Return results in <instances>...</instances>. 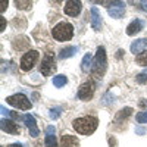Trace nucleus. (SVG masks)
<instances>
[{
    "label": "nucleus",
    "mask_w": 147,
    "mask_h": 147,
    "mask_svg": "<svg viewBox=\"0 0 147 147\" xmlns=\"http://www.w3.org/2000/svg\"><path fill=\"white\" fill-rule=\"evenodd\" d=\"M78 52V47L75 46H69V47H65L59 52V59H68V57H72Z\"/></svg>",
    "instance_id": "dca6fc26"
},
{
    "label": "nucleus",
    "mask_w": 147,
    "mask_h": 147,
    "mask_svg": "<svg viewBox=\"0 0 147 147\" xmlns=\"http://www.w3.org/2000/svg\"><path fill=\"white\" fill-rule=\"evenodd\" d=\"M15 3H16V7L21 9V10H27L31 7L32 5V0H15Z\"/></svg>",
    "instance_id": "412c9836"
},
{
    "label": "nucleus",
    "mask_w": 147,
    "mask_h": 147,
    "mask_svg": "<svg viewBox=\"0 0 147 147\" xmlns=\"http://www.w3.org/2000/svg\"><path fill=\"white\" fill-rule=\"evenodd\" d=\"M131 113H132V109H131V107H125V109H122V110H119V113H118L116 119H122V118H128V116H129Z\"/></svg>",
    "instance_id": "5701e85b"
},
{
    "label": "nucleus",
    "mask_w": 147,
    "mask_h": 147,
    "mask_svg": "<svg viewBox=\"0 0 147 147\" xmlns=\"http://www.w3.org/2000/svg\"><path fill=\"white\" fill-rule=\"evenodd\" d=\"M38 60V52L37 50H30L21 59V69L24 72H28L30 69H32V66L35 65V62Z\"/></svg>",
    "instance_id": "39448f33"
},
{
    "label": "nucleus",
    "mask_w": 147,
    "mask_h": 147,
    "mask_svg": "<svg viewBox=\"0 0 147 147\" xmlns=\"http://www.w3.org/2000/svg\"><path fill=\"white\" fill-rule=\"evenodd\" d=\"M128 2H131V3H132V0H128Z\"/></svg>",
    "instance_id": "473e14b6"
},
{
    "label": "nucleus",
    "mask_w": 147,
    "mask_h": 147,
    "mask_svg": "<svg viewBox=\"0 0 147 147\" xmlns=\"http://www.w3.org/2000/svg\"><path fill=\"white\" fill-rule=\"evenodd\" d=\"M56 69V65H55V57L52 55H46L41 60V65H40V72L43 74L44 77H49L52 75Z\"/></svg>",
    "instance_id": "423d86ee"
},
{
    "label": "nucleus",
    "mask_w": 147,
    "mask_h": 147,
    "mask_svg": "<svg viewBox=\"0 0 147 147\" xmlns=\"http://www.w3.org/2000/svg\"><path fill=\"white\" fill-rule=\"evenodd\" d=\"M107 12L112 18H122L125 13V6H113V7L107 9Z\"/></svg>",
    "instance_id": "a211bd4d"
},
{
    "label": "nucleus",
    "mask_w": 147,
    "mask_h": 147,
    "mask_svg": "<svg viewBox=\"0 0 147 147\" xmlns=\"http://www.w3.org/2000/svg\"><path fill=\"white\" fill-rule=\"evenodd\" d=\"M147 81V75H146V74L143 72V74H140V75L137 77V82H140V84H144Z\"/></svg>",
    "instance_id": "bb28decb"
},
{
    "label": "nucleus",
    "mask_w": 147,
    "mask_h": 147,
    "mask_svg": "<svg viewBox=\"0 0 147 147\" xmlns=\"http://www.w3.org/2000/svg\"><path fill=\"white\" fill-rule=\"evenodd\" d=\"M99 125V121L94 116H84V118H78L72 122L74 129H77V132L84 134V136H88V134H93Z\"/></svg>",
    "instance_id": "f257e3e1"
},
{
    "label": "nucleus",
    "mask_w": 147,
    "mask_h": 147,
    "mask_svg": "<svg viewBox=\"0 0 147 147\" xmlns=\"http://www.w3.org/2000/svg\"><path fill=\"white\" fill-rule=\"evenodd\" d=\"M90 16H91L90 21H91V27H93V30L99 31V30L102 28V15H100L99 9H97L96 6L91 7V10H90Z\"/></svg>",
    "instance_id": "9d476101"
},
{
    "label": "nucleus",
    "mask_w": 147,
    "mask_h": 147,
    "mask_svg": "<svg viewBox=\"0 0 147 147\" xmlns=\"http://www.w3.org/2000/svg\"><path fill=\"white\" fill-rule=\"evenodd\" d=\"M22 121H24V124H25L30 129V136L31 137H38L40 136V131L38 128H37V124H35V118L31 115V113H27V115H24L22 116Z\"/></svg>",
    "instance_id": "1a4fd4ad"
},
{
    "label": "nucleus",
    "mask_w": 147,
    "mask_h": 147,
    "mask_svg": "<svg viewBox=\"0 0 147 147\" xmlns=\"http://www.w3.org/2000/svg\"><path fill=\"white\" fill-rule=\"evenodd\" d=\"M136 60H137V63H138V65H141V66H147V52L140 53V55L136 57Z\"/></svg>",
    "instance_id": "4be33fe9"
},
{
    "label": "nucleus",
    "mask_w": 147,
    "mask_h": 147,
    "mask_svg": "<svg viewBox=\"0 0 147 147\" xmlns=\"http://www.w3.org/2000/svg\"><path fill=\"white\" fill-rule=\"evenodd\" d=\"M91 60H93V56H91V53L84 55V57H82V62H81V69H82V72H88V71L93 68Z\"/></svg>",
    "instance_id": "f3484780"
},
{
    "label": "nucleus",
    "mask_w": 147,
    "mask_h": 147,
    "mask_svg": "<svg viewBox=\"0 0 147 147\" xmlns=\"http://www.w3.org/2000/svg\"><path fill=\"white\" fill-rule=\"evenodd\" d=\"M141 6H143V9L147 12V0H141Z\"/></svg>",
    "instance_id": "c756f323"
},
{
    "label": "nucleus",
    "mask_w": 147,
    "mask_h": 147,
    "mask_svg": "<svg viewBox=\"0 0 147 147\" xmlns=\"http://www.w3.org/2000/svg\"><path fill=\"white\" fill-rule=\"evenodd\" d=\"M96 3H100L102 6H106L107 9L113 7V6H125L124 2H121V0H94Z\"/></svg>",
    "instance_id": "6ab92c4d"
},
{
    "label": "nucleus",
    "mask_w": 147,
    "mask_h": 147,
    "mask_svg": "<svg viewBox=\"0 0 147 147\" xmlns=\"http://www.w3.org/2000/svg\"><path fill=\"white\" fill-rule=\"evenodd\" d=\"M7 147H24L22 144H19V143H13V144H9Z\"/></svg>",
    "instance_id": "7c9ffc66"
},
{
    "label": "nucleus",
    "mask_w": 147,
    "mask_h": 147,
    "mask_svg": "<svg viewBox=\"0 0 147 147\" xmlns=\"http://www.w3.org/2000/svg\"><path fill=\"white\" fill-rule=\"evenodd\" d=\"M7 3H9V0H0V12H3L7 9Z\"/></svg>",
    "instance_id": "a878e982"
},
{
    "label": "nucleus",
    "mask_w": 147,
    "mask_h": 147,
    "mask_svg": "<svg viewBox=\"0 0 147 147\" xmlns=\"http://www.w3.org/2000/svg\"><path fill=\"white\" fill-rule=\"evenodd\" d=\"M137 122L138 124H146L147 122V110H143V112H140L137 115Z\"/></svg>",
    "instance_id": "b1692460"
},
{
    "label": "nucleus",
    "mask_w": 147,
    "mask_h": 147,
    "mask_svg": "<svg viewBox=\"0 0 147 147\" xmlns=\"http://www.w3.org/2000/svg\"><path fill=\"white\" fill-rule=\"evenodd\" d=\"M143 28H144V22L141 19H134L129 25L127 27V34L128 35H134V34L140 32Z\"/></svg>",
    "instance_id": "2eb2a0df"
},
{
    "label": "nucleus",
    "mask_w": 147,
    "mask_h": 147,
    "mask_svg": "<svg viewBox=\"0 0 147 147\" xmlns=\"http://www.w3.org/2000/svg\"><path fill=\"white\" fill-rule=\"evenodd\" d=\"M81 7H82L81 0H68V2L65 3L63 10H65V13L69 15V16H77V15H80Z\"/></svg>",
    "instance_id": "0eeeda50"
},
{
    "label": "nucleus",
    "mask_w": 147,
    "mask_h": 147,
    "mask_svg": "<svg viewBox=\"0 0 147 147\" xmlns=\"http://www.w3.org/2000/svg\"><path fill=\"white\" fill-rule=\"evenodd\" d=\"M60 147H80V141L77 140V137L65 134L60 138Z\"/></svg>",
    "instance_id": "4468645a"
},
{
    "label": "nucleus",
    "mask_w": 147,
    "mask_h": 147,
    "mask_svg": "<svg viewBox=\"0 0 147 147\" xmlns=\"http://www.w3.org/2000/svg\"><path fill=\"white\" fill-rule=\"evenodd\" d=\"M0 22H2V28H0V31H5V25H6V24H5V18H0Z\"/></svg>",
    "instance_id": "c85d7f7f"
},
{
    "label": "nucleus",
    "mask_w": 147,
    "mask_h": 147,
    "mask_svg": "<svg viewBox=\"0 0 147 147\" xmlns=\"http://www.w3.org/2000/svg\"><path fill=\"white\" fill-rule=\"evenodd\" d=\"M107 68V57H106V50L105 47H99L97 49V53L94 56V62H93V75L96 78H102L106 72Z\"/></svg>",
    "instance_id": "f03ea898"
},
{
    "label": "nucleus",
    "mask_w": 147,
    "mask_h": 147,
    "mask_svg": "<svg viewBox=\"0 0 147 147\" xmlns=\"http://www.w3.org/2000/svg\"><path fill=\"white\" fill-rule=\"evenodd\" d=\"M0 127H2V131L7 132V134H19V127L18 124H15L13 121L10 119H2V122H0Z\"/></svg>",
    "instance_id": "9b49d317"
},
{
    "label": "nucleus",
    "mask_w": 147,
    "mask_h": 147,
    "mask_svg": "<svg viewBox=\"0 0 147 147\" xmlns=\"http://www.w3.org/2000/svg\"><path fill=\"white\" fill-rule=\"evenodd\" d=\"M52 35L57 41H68L74 35V27L69 22H59L57 25L52 30Z\"/></svg>",
    "instance_id": "7ed1b4c3"
},
{
    "label": "nucleus",
    "mask_w": 147,
    "mask_h": 147,
    "mask_svg": "<svg viewBox=\"0 0 147 147\" xmlns=\"http://www.w3.org/2000/svg\"><path fill=\"white\" fill-rule=\"evenodd\" d=\"M60 112H62V107H53V109H50V118L52 119H57L60 116Z\"/></svg>",
    "instance_id": "393cba45"
},
{
    "label": "nucleus",
    "mask_w": 147,
    "mask_h": 147,
    "mask_svg": "<svg viewBox=\"0 0 147 147\" xmlns=\"http://www.w3.org/2000/svg\"><path fill=\"white\" fill-rule=\"evenodd\" d=\"M9 113H10V110H7V109H5V106H2V115L9 118Z\"/></svg>",
    "instance_id": "cd10ccee"
},
{
    "label": "nucleus",
    "mask_w": 147,
    "mask_h": 147,
    "mask_svg": "<svg viewBox=\"0 0 147 147\" xmlns=\"http://www.w3.org/2000/svg\"><path fill=\"white\" fill-rule=\"evenodd\" d=\"M66 82H68V78L65 75H56V77H53V85H55V87H63Z\"/></svg>",
    "instance_id": "aec40b11"
},
{
    "label": "nucleus",
    "mask_w": 147,
    "mask_h": 147,
    "mask_svg": "<svg viewBox=\"0 0 147 147\" xmlns=\"http://www.w3.org/2000/svg\"><path fill=\"white\" fill-rule=\"evenodd\" d=\"M136 132L137 134H144V129L143 128H136Z\"/></svg>",
    "instance_id": "2f4dec72"
},
{
    "label": "nucleus",
    "mask_w": 147,
    "mask_h": 147,
    "mask_svg": "<svg viewBox=\"0 0 147 147\" xmlns=\"http://www.w3.org/2000/svg\"><path fill=\"white\" fill-rule=\"evenodd\" d=\"M6 103H9L10 106H13L16 109H21V110H30L32 106L31 102L28 100V97L25 94H21V93L6 97Z\"/></svg>",
    "instance_id": "20e7f679"
},
{
    "label": "nucleus",
    "mask_w": 147,
    "mask_h": 147,
    "mask_svg": "<svg viewBox=\"0 0 147 147\" xmlns=\"http://www.w3.org/2000/svg\"><path fill=\"white\" fill-rule=\"evenodd\" d=\"M55 127L49 125L46 128V147H57L56 143V136H55Z\"/></svg>",
    "instance_id": "f8f14e48"
},
{
    "label": "nucleus",
    "mask_w": 147,
    "mask_h": 147,
    "mask_svg": "<svg viewBox=\"0 0 147 147\" xmlns=\"http://www.w3.org/2000/svg\"><path fill=\"white\" fill-rule=\"evenodd\" d=\"M93 94H94V84L91 81L84 82L78 90V97L81 100H90L93 97Z\"/></svg>",
    "instance_id": "6e6552de"
},
{
    "label": "nucleus",
    "mask_w": 147,
    "mask_h": 147,
    "mask_svg": "<svg viewBox=\"0 0 147 147\" xmlns=\"http://www.w3.org/2000/svg\"><path fill=\"white\" fill-rule=\"evenodd\" d=\"M147 49V38H138V40H136V41H132V44H131V53H143L144 50Z\"/></svg>",
    "instance_id": "ddd939ff"
}]
</instances>
